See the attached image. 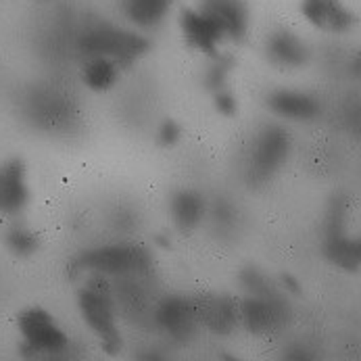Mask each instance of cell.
Segmentation results:
<instances>
[{
  "instance_id": "1",
  "label": "cell",
  "mask_w": 361,
  "mask_h": 361,
  "mask_svg": "<svg viewBox=\"0 0 361 361\" xmlns=\"http://www.w3.org/2000/svg\"><path fill=\"white\" fill-rule=\"evenodd\" d=\"M149 40L134 34L115 30L111 25H97L82 38V49L88 56H106L117 65H130L149 51Z\"/></svg>"
},
{
  "instance_id": "2",
  "label": "cell",
  "mask_w": 361,
  "mask_h": 361,
  "mask_svg": "<svg viewBox=\"0 0 361 361\" xmlns=\"http://www.w3.org/2000/svg\"><path fill=\"white\" fill-rule=\"evenodd\" d=\"M80 311L84 322L97 332L101 338L104 351L109 355H115L121 347V334L115 324V313H113V303L109 295L99 286H86L80 290Z\"/></svg>"
},
{
  "instance_id": "3",
  "label": "cell",
  "mask_w": 361,
  "mask_h": 361,
  "mask_svg": "<svg viewBox=\"0 0 361 361\" xmlns=\"http://www.w3.org/2000/svg\"><path fill=\"white\" fill-rule=\"evenodd\" d=\"M153 259L142 247H103L84 253L75 261V267L82 271H97V274H128V271H147Z\"/></svg>"
},
{
  "instance_id": "4",
  "label": "cell",
  "mask_w": 361,
  "mask_h": 361,
  "mask_svg": "<svg viewBox=\"0 0 361 361\" xmlns=\"http://www.w3.org/2000/svg\"><path fill=\"white\" fill-rule=\"evenodd\" d=\"M23 349L30 353H61L67 347V334L56 326L51 313L32 307L19 317Z\"/></svg>"
},
{
  "instance_id": "5",
  "label": "cell",
  "mask_w": 361,
  "mask_h": 361,
  "mask_svg": "<svg viewBox=\"0 0 361 361\" xmlns=\"http://www.w3.org/2000/svg\"><path fill=\"white\" fill-rule=\"evenodd\" d=\"M288 151H290L288 134L278 126L265 128L257 136L255 147H253V155H251L253 180H257V182L267 180L286 161Z\"/></svg>"
},
{
  "instance_id": "6",
  "label": "cell",
  "mask_w": 361,
  "mask_h": 361,
  "mask_svg": "<svg viewBox=\"0 0 361 361\" xmlns=\"http://www.w3.org/2000/svg\"><path fill=\"white\" fill-rule=\"evenodd\" d=\"M180 27H182L186 42L192 49H199V51L207 52L211 56L217 54V47L226 38L221 23L213 15L205 13L203 8H199V11L184 8L180 15Z\"/></svg>"
},
{
  "instance_id": "7",
  "label": "cell",
  "mask_w": 361,
  "mask_h": 361,
  "mask_svg": "<svg viewBox=\"0 0 361 361\" xmlns=\"http://www.w3.org/2000/svg\"><path fill=\"white\" fill-rule=\"evenodd\" d=\"M360 240L349 238L343 226V207L334 205V211L328 221V238H326V257L343 269L355 271L360 267Z\"/></svg>"
},
{
  "instance_id": "8",
  "label": "cell",
  "mask_w": 361,
  "mask_h": 361,
  "mask_svg": "<svg viewBox=\"0 0 361 361\" xmlns=\"http://www.w3.org/2000/svg\"><path fill=\"white\" fill-rule=\"evenodd\" d=\"M30 201L25 186V165L19 159H11L0 167V211L17 213Z\"/></svg>"
},
{
  "instance_id": "9",
  "label": "cell",
  "mask_w": 361,
  "mask_h": 361,
  "mask_svg": "<svg viewBox=\"0 0 361 361\" xmlns=\"http://www.w3.org/2000/svg\"><path fill=\"white\" fill-rule=\"evenodd\" d=\"M240 317L251 332L261 334V332H269L276 326H280L286 319V310H284L282 301H278L274 295L253 297L243 303Z\"/></svg>"
},
{
  "instance_id": "10",
  "label": "cell",
  "mask_w": 361,
  "mask_h": 361,
  "mask_svg": "<svg viewBox=\"0 0 361 361\" xmlns=\"http://www.w3.org/2000/svg\"><path fill=\"white\" fill-rule=\"evenodd\" d=\"M301 11L315 27L332 32H345L355 23V15L343 4V0H303Z\"/></svg>"
},
{
  "instance_id": "11",
  "label": "cell",
  "mask_w": 361,
  "mask_h": 361,
  "mask_svg": "<svg viewBox=\"0 0 361 361\" xmlns=\"http://www.w3.org/2000/svg\"><path fill=\"white\" fill-rule=\"evenodd\" d=\"M201 8L221 23L228 38H245L249 25V6L245 0H203Z\"/></svg>"
},
{
  "instance_id": "12",
  "label": "cell",
  "mask_w": 361,
  "mask_h": 361,
  "mask_svg": "<svg viewBox=\"0 0 361 361\" xmlns=\"http://www.w3.org/2000/svg\"><path fill=\"white\" fill-rule=\"evenodd\" d=\"M195 311L182 299H167L157 311V322L173 336L184 338L195 330Z\"/></svg>"
},
{
  "instance_id": "13",
  "label": "cell",
  "mask_w": 361,
  "mask_h": 361,
  "mask_svg": "<svg viewBox=\"0 0 361 361\" xmlns=\"http://www.w3.org/2000/svg\"><path fill=\"white\" fill-rule=\"evenodd\" d=\"M269 106L288 119H313L319 113V103L303 92H290V90H280L269 97Z\"/></svg>"
},
{
  "instance_id": "14",
  "label": "cell",
  "mask_w": 361,
  "mask_h": 361,
  "mask_svg": "<svg viewBox=\"0 0 361 361\" xmlns=\"http://www.w3.org/2000/svg\"><path fill=\"white\" fill-rule=\"evenodd\" d=\"M267 52L276 63L286 67H299L307 61V47L301 42V38H297L288 30H280L271 34L267 42Z\"/></svg>"
},
{
  "instance_id": "15",
  "label": "cell",
  "mask_w": 361,
  "mask_h": 361,
  "mask_svg": "<svg viewBox=\"0 0 361 361\" xmlns=\"http://www.w3.org/2000/svg\"><path fill=\"white\" fill-rule=\"evenodd\" d=\"M171 215L182 230H192L205 215V201L192 190L178 192L171 201Z\"/></svg>"
},
{
  "instance_id": "16",
  "label": "cell",
  "mask_w": 361,
  "mask_h": 361,
  "mask_svg": "<svg viewBox=\"0 0 361 361\" xmlns=\"http://www.w3.org/2000/svg\"><path fill=\"white\" fill-rule=\"evenodd\" d=\"M171 6V0H123L126 15L140 27H157L167 11Z\"/></svg>"
},
{
  "instance_id": "17",
  "label": "cell",
  "mask_w": 361,
  "mask_h": 361,
  "mask_svg": "<svg viewBox=\"0 0 361 361\" xmlns=\"http://www.w3.org/2000/svg\"><path fill=\"white\" fill-rule=\"evenodd\" d=\"M119 65L106 56H92V61L86 65L84 71V82L92 90H109L117 82Z\"/></svg>"
},
{
  "instance_id": "18",
  "label": "cell",
  "mask_w": 361,
  "mask_h": 361,
  "mask_svg": "<svg viewBox=\"0 0 361 361\" xmlns=\"http://www.w3.org/2000/svg\"><path fill=\"white\" fill-rule=\"evenodd\" d=\"M203 317L215 332H230L232 326L236 324L238 313L228 299H213L205 305Z\"/></svg>"
},
{
  "instance_id": "19",
  "label": "cell",
  "mask_w": 361,
  "mask_h": 361,
  "mask_svg": "<svg viewBox=\"0 0 361 361\" xmlns=\"http://www.w3.org/2000/svg\"><path fill=\"white\" fill-rule=\"evenodd\" d=\"M6 247L19 255V257H30L32 253L38 251L40 247V238L30 232V230H23V228H15L6 234Z\"/></svg>"
},
{
  "instance_id": "20",
  "label": "cell",
  "mask_w": 361,
  "mask_h": 361,
  "mask_svg": "<svg viewBox=\"0 0 361 361\" xmlns=\"http://www.w3.org/2000/svg\"><path fill=\"white\" fill-rule=\"evenodd\" d=\"M232 67H234V59L230 56V54H215V63L209 67V71H207V88L209 90H224V86H226V78H228V73L232 71Z\"/></svg>"
},
{
  "instance_id": "21",
  "label": "cell",
  "mask_w": 361,
  "mask_h": 361,
  "mask_svg": "<svg viewBox=\"0 0 361 361\" xmlns=\"http://www.w3.org/2000/svg\"><path fill=\"white\" fill-rule=\"evenodd\" d=\"M180 136H182V130H180V126H178L176 121H171V119H167V121L161 126V130H159V142H161L163 147H173V145L180 140Z\"/></svg>"
},
{
  "instance_id": "22",
  "label": "cell",
  "mask_w": 361,
  "mask_h": 361,
  "mask_svg": "<svg viewBox=\"0 0 361 361\" xmlns=\"http://www.w3.org/2000/svg\"><path fill=\"white\" fill-rule=\"evenodd\" d=\"M215 109L221 113V115H234L236 113V109H238V104H236V99L230 94V92H226V90H217V97H215Z\"/></svg>"
},
{
  "instance_id": "23",
  "label": "cell",
  "mask_w": 361,
  "mask_h": 361,
  "mask_svg": "<svg viewBox=\"0 0 361 361\" xmlns=\"http://www.w3.org/2000/svg\"><path fill=\"white\" fill-rule=\"evenodd\" d=\"M215 217H217V221H221V224H232V219H234V211H232V207L230 205L219 203L217 209H215Z\"/></svg>"
},
{
  "instance_id": "24",
  "label": "cell",
  "mask_w": 361,
  "mask_h": 361,
  "mask_svg": "<svg viewBox=\"0 0 361 361\" xmlns=\"http://www.w3.org/2000/svg\"><path fill=\"white\" fill-rule=\"evenodd\" d=\"M282 282L286 284V288H288V290H293V293H299V282H297L293 276H282Z\"/></svg>"
}]
</instances>
